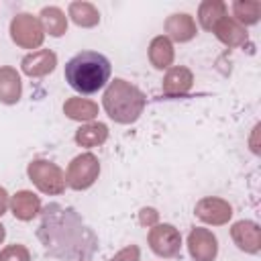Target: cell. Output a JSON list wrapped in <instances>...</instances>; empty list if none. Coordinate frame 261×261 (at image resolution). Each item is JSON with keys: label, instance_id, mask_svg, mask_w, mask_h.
<instances>
[{"label": "cell", "instance_id": "1", "mask_svg": "<svg viewBox=\"0 0 261 261\" xmlns=\"http://www.w3.org/2000/svg\"><path fill=\"white\" fill-rule=\"evenodd\" d=\"M112 73V65L108 61L106 55L98 53V51H80L75 53L63 69L65 82L69 84V88H73L80 94H96L98 90H102L106 86V82L110 80Z\"/></svg>", "mask_w": 261, "mask_h": 261}]
</instances>
